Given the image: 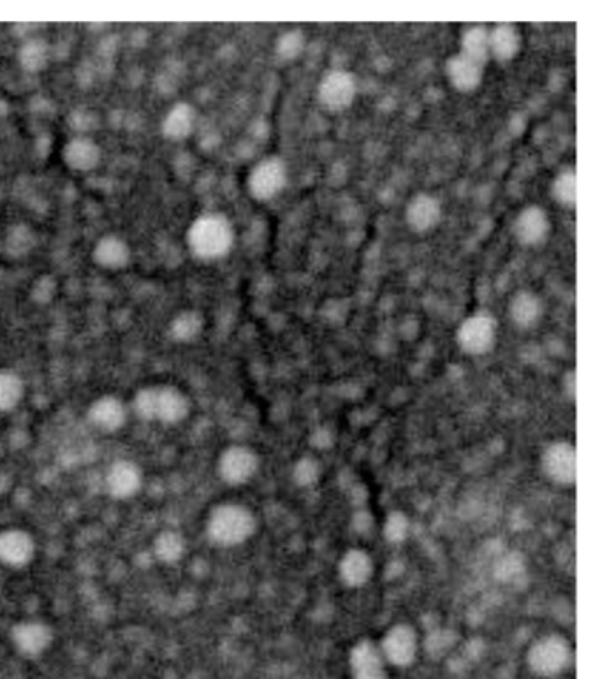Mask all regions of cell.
I'll return each instance as SVG.
<instances>
[{
  "mask_svg": "<svg viewBox=\"0 0 600 679\" xmlns=\"http://www.w3.org/2000/svg\"><path fill=\"white\" fill-rule=\"evenodd\" d=\"M203 326H205L203 315L199 314V312L187 310V312L176 315L173 322H171V326H169V333H171L173 340H176V342L189 344V342L196 340L201 335Z\"/></svg>",
  "mask_w": 600,
  "mask_h": 679,
  "instance_id": "83f0119b",
  "label": "cell"
},
{
  "mask_svg": "<svg viewBox=\"0 0 600 679\" xmlns=\"http://www.w3.org/2000/svg\"><path fill=\"white\" fill-rule=\"evenodd\" d=\"M571 644L564 636L548 634L537 639L527 653V664L530 671L541 678H555L567 671L571 665Z\"/></svg>",
  "mask_w": 600,
  "mask_h": 679,
  "instance_id": "277c9868",
  "label": "cell"
},
{
  "mask_svg": "<svg viewBox=\"0 0 600 679\" xmlns=\"http://www.w3.org/2000/svg\"><path fill=\"white\" fill-rule=\"evenodd\" d=\"M196 125V111L191 104L178 103L169 110L168 115L164 118L162 124V132L168 139L173 141H180V139L189 138L191 132L194 131Z\"/></svg>",
  "mask_w": 600,
  "mask_h": 679,
  "instance_id": "44dd1931",
  "label": "cell"
},
{
  "mask_svg": "<svg viewBox=\"0 0 600 679\" xmlns=\"http://www.w3.org/2000/svg\"><path fill=\"white\" fill-rule=\"evenodd\" d=\"M456 342L461 351L470 356H483L490 352L497 342V321L488 314H476L465 319L458 333Z\"/></svg>",
  "mask_w": 600,
  "mask_h": 679,
  "instance_id": "8992f818",
  "label": "cell"
},
{
  "mask_svg": "<svg viewBox=\"0 0 600 679\" xmlns=\"http://www.w3.org/2000/svg\"><path fill=\"white\" fill-rule=\"evenodd\" d=\"M294 477H296V481L300 482L301 486H308V484L317 481V477H319L317 461L310 460V458L301 460L294 468Z\"/></svg>",
  "mask_w": 600,
  "mask_h": 679,
  "instance_id": "d6a6232c",
  "label": "cell"
},
{
  "mask_svg": "<svg viewBox=\"0 0 600 679\" xmlns=\"http://www.w3.org/2000/svg\"><path fill=\"white\" fill-rule=\"evenodd\" d=\"M187 243L194 256L201 259H219L229 254L235 243V229L227 217L208 213L192 222L187 233Z\"/></svg>",
  "mask_w": 600,
  "mask_h": 679,
  "instance_id": "3957f363",
  "label": "cell"
},
{
  "mask_svg": "<svg viewBox=\"0 0 600 679\" xmlns=\"http://www.w3.org/2000/svg\"><path fill=\"white\" fill-rule=\"evenodd\" d=\"M36 555V541L22 528H6L0 532V563L9 569L27 567Z\"/></svg>",
  "mask_w": 600,
  "mask_h": 679,
  "instance_id": "7c38bea8",
  "label": "cell"
},
{
  "mask_svg": "<svg viewBox=\"0 0 600 679\" xmlns=\"http://www.w3.org/2000/svg\"><path fill=\"white\" fill-rule=\"evenodd\" d=\"M303 48H305V37H303L300 30L286 32L284 36L279 37V41L275 44L277 53H279L282 59L286 60L296 59Z\"/></svg>",
  "mask_w": 600,
  "mask_h": 679,
  "instance_id": "4dcf8cb0",
  "label": "cell"
},
{
  "mask_svg": "<svg viewBox=\"0 0 600 679\" xmlns=\"http://www.w3.org/2000/svg\"><path fill=\"white\" fill-rule=\"evenodd\" d=\"M509 314H511V319L516 326L530 328L541 319V298L535 293H530V291H520V293L514 294V298L511 300Z\"/></svg>",
  "mask_w": 600,
  "mask_h": 679,
  "instance_id": "cb8c5ba5",
  "label": "cell"
},
{
  "mask_svg": "<svg viewBox=\"0 0 600 679\" xmlns=\"http://www.w3.org/2000/svg\"><path fill=\"white\" fill-rule=\"evenodd\" d=\"M25 396L22 377L13 370H0V412L15 410Z\"/></svg>",
  "mask_w": 600,
  "mask_h": 679,
  "instance_id": "4316f807",
  "label": "cell"
},
{
  "mask_svg": "<svg viewBox=\"0 0 600 679\" xmlns=\"http://www.w3.org/2000/svg\"><path fill=\"white\" fill-rule=\"evenodd\" d=\"M129 419V407L118 396H101L88 409L90 424L104 433L122 430Z\"/></svg>",
  "mask_w": 600,
  "mask_h": 679,
  "instance_id": "5bb4252c",
  "label": "cell"
},
{
  "mask_svg": "<svg viewBox=\"0 0 600 679\" xmlns=\"http://www.w3.org/2000/svg\"><path fill=\"white\" fill-rule=\"evenodd\" d=\"M257 528V519L242 504L217 505L206 521L208 539L220 548H236L249 541Z\"/></svg>",
  "mask_w": 600,
  "mask_h": 679,
  "instance_id": "7a4b0ae2",
  "label": "cell"
},
{
  "mask_svg": "<svg viewBox=\"0 0 600 679\" xmlns=\"http://www.w3.org/2000/svg\"><path fill=\"white\" fill-rule=\"evenodd\" d=\"M521 48V37L514 25H497L490 32V53L500 62L513 60Z\"/></svg>",
  "mask_w": 600,
  "mask_h": 679,
  "instance_id": "7402d4cb",
  "label": "cell"
},
{
  "mask_svg": "<svg viewBox=\"0 0 600 679\" xmlns=\"http://www.w3.org/2000/svg\"><path fill=\"white\" fill-rule=\"evenodd\" d=\"M551 192H553V198L557 199L560 205L569 206V208L576 205V173H574V169H564L555 178Z\"/></svg>",
  "mask_w": 600,
  "mask_h": 679,
  "instance_id": "f546056e",
  "label": "cell"
},
{
  "mask_svg": "<svg viewBox=\"0 0 600 679\" xmlns=\"http://www.w3.org/2000/svg\"><path fill=\"white\" fill-rule=\"evenodd\" d=\"M48 62V44L41 39H32L29 43L23 44L20 52V64L25 71H41Z\"/></svg>",
  "mask_w": 600,
  "mask_h": 679,
  "instance_id": "f1b7e54d",
  "label": "cell"
},
{
  "mask_svg": "<svg viewBox=\"0 0 600 679\" xmlns=\"http://www.w3.org/2000/svg\"><path fill=\"white\" fill-rule=\"evenodd\" d=\"M104 484L111 497L129 500L136 497L143 488V472L134 461L118 460L108 468Z\"/></svg>",
  "mask_w": 600,
  "mask_h": 679,
  "instance_id": "4fadbf2b",
  "label": "cell"
},
{
  "mask_svg": "<svg viewBox=\"0 0 600 679\" xmlns=\"http://www.w3.org/2000/svg\"><path fill=\"white\" fill-rule=\"evenodd\" d=\"M542 472L558 486H572L576 482V449L571 442L549 444L541 458Z\"/></svg>",
  "mask_w": 600,
  "mask_h": 679,
  "instance_id": "9c48e42d",
  "label": "cell"
},
{
  "mask_svg": "<svg viewBox=\"0 0 600 679\" xmlns=\"http://www.w3.org/2000/svg\"><path fill=\"white\" fill-rule=\"evenodd\" d=\"M442 217V206L437 198L430 194H419L416 198L410 199L405 219L416 233H426L437 226Z\"/></svg>",
  "mask_w": 600,
  "mask_h": 679,
  "instance_id": "ac0fdd59",
  "label": "cell"
},
{
  "mask_svg": "<svg viewBox=\"0 0 600 679\" xmlns=\"http://www.w3.org/2000/svg\"><path fill=\"white\" fill-rule=\"evenodd\" d=\"M446 74L456 90L474 92L483 81L484 66L476 60L465 57L463 53H456L447 60Z\"/></svg>",
  "mask_w": 600,
  "mask_h": 679,
  "instance_id": "2e32d148",
  "label": "cell"
},
{
  "mask_svg": "<svg viewBox=\"0 0 600 679\" xmlns=\"http://www.w3.org/2000/svg\"><path fill=\"white\" fill-rule=\"evenodd\" d=\"M94 259L97 264L108 270H120L129 264L131 250L127 247L124 240L118 236H104L94 249Z\"/></svg>",
  "mask_w": 600,
  "mask_h": 679,
  "instance_id": "603a6c76",
  "label": "cell"
},
{
  "mask_svg": "<svg viewBox=\"0 0 600 679\" xmlns=\"http://www.w3.org/2000/svg\"><path fill=\"white\" fill-rule=\"evenodd\" d=\"M338 574L345 586L361 588L374 576V560L363 549H351L342 556Z\"/></svg>",
  "mask_w": 600,
  "mask_h": 679,
  "instance_id": "e0dca14e",
  "label": "cell"
},
{
  "mask_svg": "<svg viewBox=\"0 0 600 679\" xmlns=\"http://www.w3.org/2000/svg\"><path fill=\"white\" fill-rule=\"evenodd\" d=\"M549 229L548 212L539 206H528L514 220V236L523 245H539L546 240Z\"/></svg>",
  "mask_w": 600,
  "mask_h": 679,
  "instance_id": "9a60e30c",
  "label": "cell"
},
{
  "mask_svg": "<svg viewBox=\"0 0 600 679\" xmlns=\"http://www.w3.org/2000/svg\"><path fill=\"white\" fill-rule=\"evenodd\" d=\"M132 412L147 423L176 426L189 417L191 402L178 387L148 386L134 396Z\"/></svg>",
  "mask_w": 600,
  "mask_h": 679,
  "instance_id": "6da1fadb",
  "label": "cell"
},
{
  "mask_svg": "<svg viewBox=\"0 0 600 679\" xmlns=\"http://www.w3.org/2000/svg\"><path fill=\"white\" fill-rule=\"evenodd\" d=\"M217 470L220 479L229 486H243L252 481L257 474L259 458L250 447H227L226 451L220 454Z\"/></svg>",
  "mask_w": 600,
  "mask_h": 679,
  "instance_id": "ba28073f",
  "label": "cell"
},
{
  "mask_svg": "<svg viewBox=\"0 0 600 679\" xmlns=\"http://www.w3.org/2000/svg\"><path fill=\"white\" fill-rule=\"evenodd\" d=\"M64 161L76 171H88L96 168L101 161V150L90 138H76L67 143Z\"/></svg>",
  "mask_w": 600,
  "mask_h": 679,
  "instance_id": "ffe728a7",
  "label": "cell"
},
{
  "mask_svg": "<svg viewBox=\"0 0 600 679\" xmlns=\"http://www.w3.org/2000/svg\"><path fill=\"white\" fill-rule=\"evenodd\" d=\"M11 639L16 650L29 658L41 657L50 650L53 643V630L41 620H23L11 630Z\"/></svg>",
  "mask_w": 600,
  "mask_h": 679,
  "instance_id": "8fae6325",
  "label": "cell"
},
{
  "mask_svg": "<svg viewBox=\"0 0 600 679\" xmlns=\"http://www.w3.org/2000/svg\"><path fill=\"white\" fill-rule=\"evenodd\" d=\"M351 665L354 679H388L386 662L372 643H361L354 648Z\"/></svg>",
  "mask_w": 600,
  "mask_h": 679,
  "instance_id": "d6986e66",
  "label": "cell"
},
{
  "mask_svg": "<svg viewBox=\"0 0 600 679\" xmlns=\"http://www.w3.org/2000/svg\"><path fill=\"white\" fill-rule=\"evenodd\" d=\"M185 553H187V541L182 533L176 530H164L155 537V560H159L164 565H176L182 562Z\"/></svg>",
  "mask_w": 600,
  "mask_h": 679,
  "instance_id": "d4e9b609",
  "label": "cell"
},
{
  "mask_svg": "<svg viewBox=\"0 0 600 679\" xmlns=\"http://www.w3.org/2000/svg\"><path fill=\"white\" fill-rule=\"evenodd\" d=\"M356 80L347 71H330L322 76L317 87V99L324 110L331 113L347 110L356 99Z\"/></svg>",
  "mask_w": 600,
  "mask_h": 679,
  "instance_id": "52a82bcc",
  "label": "cell"
},
{
  "mask_svg": "<svg viewBox=\"0 0 600 679\" xmlns=\"http://www.w3.org/2000/svg\"><path fill=\"white\" fill-rule=\"evenodd\" d=\"M381 657L384 662L398 669H405L416 662L419 653V637L416 628L409 623H398L389 628L382 637Z\"/></svg>",
  "mask_w": 600,
  "mask_h": 679,
  "instance_id": "5b68a950",
  "label": "cell"
},
{
  "mask_svg": "<svg viewBox=\"0 0 600 679\" xmlns=\"http://www.w3.org/2000/svg\"><path fill=\"white\" fill-rule=\"evenodd\" d=\"M286 182V164L279 157H270L259 162L256 168L250 171L247 185L254 198L266 201L275 198L280 190L286 187Z\"/></svg>",
  "mask_w": 600,
  "mask_h": 679,
  "instance_id": "30bf717a",
  "label": "cell"
},
{
  "mask_svg": "<svg viewBox=\"0 0 600 679\" xmlns=\"http://www.w3.org/2000/svg\"><path fill=\"white\" fill-rule=\"evenodd\" d=\"M465 57L486 66L490 57V32L484 27H472L461 36V52Z\"/></svg>",
  "mask_w": 600,
  "mask_h": 679,
  "instance_id": "484cf974",
  "label": "cell"
},
{
  "mask_svg": "<svg viewBox=\"0 0 600 679\" xmlns=\"http://www.w3.org/2000/svg\"><path fill=\"white\" fill-rule=\"evenodd\" d=\"M410 523L409 518L403 512H393L391 516L386 519L384 525V537L389 542H402L407 539L409 535Z\"/></svg>",
  "mask_w": 600,
  "mask_h": 679,
  "instance_id": "1f68e13d",
  "label": "cell"
}]
</instances>
